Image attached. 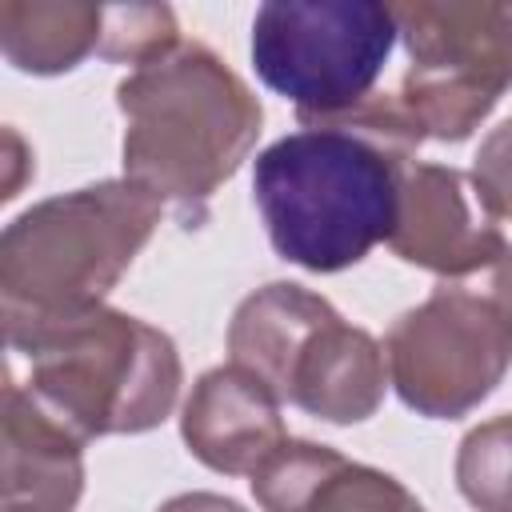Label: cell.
Instances as JSON below:
<instances>
[{
  "label": "cell",
  "instance_id": "cell-12",
  "mask_svg": "<svg viewBox=\"0 0 512 512\" xmlns=\"http://www.w3.org/2000/svg\"><path fill=\"white\" fill-rule=\"evenodd\" d=\"M80 444L12 368L4 388V512H72L84 488Z\"/></svg>",
  "mask_w": 512,
  "mask_h": 512
},
{
  "label": "cell",
  "instance_id": "cell-17",
  "mask_svg": "<svg viewBox=\"0 0 512 512\" xmlns=\"http://www.w3.org/2000/svg\"><path fill=\"white\" fill-rule=\"evenodd\" d=\"M160 512H244L236 500H224L216 492H188V496H176L168 500Z\"/></svg>",
  "mask_w": 512,
  "mask_h": 512
},
{
  "label": "cell",
  "instance_id": "cell-13",
  "mask_svg": "<svg viewBox=\"0 0 512 512\" xmlns=\"http://www.w3.org/2000/svg\"><path fill=\"white\" fill-rule=\"evenodd\" d=\"M4 56L24 72L76 68L104 40V8L96 4H0Z\"/></svg>",
  "mask_w": 512,
  "mask_h": 512
},
{
  "label": "cell",
  "instance_id": "cell-14",
  "mask_svg": "<svg viewBox=\"0 0 512 512\" xmlns=\"http://www.w3.org/2000/svg\"><path fill=\"white\" fill-rule=\"evenodd\" d=\"M456 484L480 512H512V416H496L464 436Z\"/></svg>",
  "mask_w": 512,
  "mask_h": 512
},
{
  "label": "cell",
  "instance_id": "cell-8",
  "mask_svg": "<svg viewBox=\"0 0 512 512\" xmlns=\"http://www.w3.org/2000/svg\"><path fill=\"white\" fill-rule=\"evenodd\" d=\"M396 36L392 4L272 0L252 20V64L272 92L296 104L304 128H320L372 100Z\"/></svg>",
  "mask_w": 512,
  "mask_h": 512
},
{
  "label": "cell",
  "instance_id": "cell-3",
  "mask_svg": "<svg viewBox=\"0 0 512 512\" xmlns=\"http://www.w3.org/2000/svg\"><path fill=\"white\" fill-rule=\"evenodd\" d=\"M28 360V392L80 440L156 428L180 392L172 340L124 312L88 308L64 320L8 328Z\"/></svg>",
  "mask_w": 512,
  "mask_h": 512
},
{
  "label": "cell",
  "instance_id": "cell-1",
  "mask_svg": "<svg viewBox=\"0 0 512 512\" xmlns=\"http://www.w3.org/2000/svg\"><path fill=\"white\" fill-rule=\"evenodd\" d=\"M116 104L124 128V176L200 216L208 196L240 168L260 136V104L248 84L204 44H172L136 64Z\"/></svg>",
  "mask_w": 512,
  "mask_h": 512
},
{
  "label": "cell",
  "instance_id": "cell-5",
  "mask_svg": "<svg viewBox=\"0 0 512 512\" xmlns=\"http://www.w3.org/2000/svg\"><path fill=\"white\" fill-rule=\"evenodd\" d=\"M156 220L160 200L132 180H104L28 208L0 240L4 328L100 308Z\"/></svg>",
  "mask_w": 512,
  "mask_h": 512
},
{
  "label": "cell",
  "instance_id": "cell-11",
  "mask_svg": "<svg viewBox=\"0 0 512 512\" xmlns=\"http://www.w3.org/2000/svg\"><path fill=\"white\" fill-rule=\"evenodd\" d=\"M252 492L268 512H424L388 472L308 440H284L252 472Z\"/></svg>",
  "mask_w": 512,
  "mask_h": 512
},
{
  "label": "cell",
  "instance_id": "cell-15",
  "mask_svg": "<svg viewBox=\"0 0 512 512\" xmlns=\"http://www.w3.org/2000/svg\"><path fill=\"white\" fill-rule=\"evenodd\" d=\"M172 44H180L172 8H164V4L104 8V40H100L104 60H124L136 68Z\"/></svg>",
  "mask_w": 512,
  "mask_h": 512
},
{
  "label": "cell",
  "instance_id": "cell-4",
  "mask_svg": "<svg viewBox=\"0 0 512 512\" xmlns=\"http://www.w3.org/2000/svg\"><path fill=\"white\" fill-rule=\"evenodd\" d=\"M408 48L396 96H372L320 128H352L412 152L420 140H464L512 84V4H392Z\"/></svg>",
  "mask_w": 512,
  "mask_h": 512
},
{
  "label": "cell",
  "instance_id": "cell-7",
  "mask_svg": "<svg viewBox=\"0 0 512 512\" xmlns=\"http://www.w3.org/2000/svg\"><path fill=\"white\" fill-rule=\"evenodd\" d=\"M384 360L420 416L452 420L480 404L512 360V248L468 276H444L388 328Z\"/></svg>",
  "mask_w": 512,
  "mask_h": 512
},
{
  "label": "cell",
  "instance_id": "cell-6",
  "mask_svg": "<svg viewBox=\"0 0 512 512\" xmlns=\"http://www.w3.org/2000/svg\"><path fill=\"white\" fill-rule=\"evenodd\" d=\"M228 352L280 400L332 424L368 420L384 400V348L300 284L248 296L232 316Z\"/></svg>",
  "mask_w": 512,
  "mask_h": 512
},
{
  "label": "cell",
  "instance_id": "cell-2",
  "mask_svg": "<svg viewBox=\"0 0 512 512\" xmlns=\"http://www.w3.org/2000/svg\"><path fill=\"white\" fill-rule=\"evenodd\" d=\"M404 152L352 128H300L256 156L252 192L272 248L308 268L340 272L392 240Z\"/></svg>",
  "mask_w": 512,
  "mask_h": 512
},
{
  "label": "cell",
  "instance_id": "cell-9",
  "mask_svg": "<svg viewBox=\"0 0 512 512\" xmlns=\"http://www.w3.org/2000/svg\"><path fill=\"white\" fill-rule=\"evenodd\" d=\"M392 252L440 276H468L508 252V240L472 216L464 176L440 164H404Z\"/></svg>",
  "mask_w": 512,
  "mask_h": 512
},
{
  "label": "cell",
  "instance_id": "cell-10",
  "mask_svg": "<svg viewBox=\"0 0 512 512\" xmlns=\"http://www.w3.org/2000/svg\"><path fill=\"white\" fill-rule=\"evenodd\" d=\"M184 440L208 468L252 476L288 440L280 396L240 364L212 368L184 404Z\"/></svg>",
  "mask_w": 512,
  "mask_h": 512
},
{
  "label": "cell",
  "instance_id": "cell-16",
  "mask_svg": "<svg viewBox=\"0 0 512 512\" xmlns=\"http://www.w3.org/2000/svg\"><path fill=\"white\" fill-rule=\"evenodd\" d=\"M472 184H476V196H480V208L496 220H512V120L500 124L480 156H476V168H472Z\"/></svg>",
  "mask_w": 512,
  "mask_h": 512
}]
</instances>
